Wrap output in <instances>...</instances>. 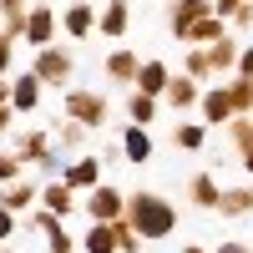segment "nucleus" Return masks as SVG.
<instances>
[{
  "instance_id": "obj_19",
  "label": "nucleus",
  "mask_w": 253,
  "mask_h": 253,
  "mask_svg": "<svg viewBox=\"0 0 253 253\" xmlns=\"http://www.w3.org/2000/svg\"><path fill=\"white\" fill-rule=\"evenodd\" d=\"M213 10V0H172L167 5V26H172V36H182L187 26H193L198 15H208Z\"/></svg>"
},
{
  "instance_id": "obj_22",
  "label": "nucleus",
  "mask_w": 253,
  "mask_h": 253,
  "mask_svg": "<svg viewBox=\"0 0 253 253\" xmlns=\"http://www.w3.org/2000/svg\"><path fill=\"white\" fill-rule=\"evenodd\" d=\"M167 81H172V71H167L162 61H142V71H137L132 86H137V91H147V96H162V91H167Z\"/></svg>"
},
{
  "instance_id": "obj_5",
  "label": "nucleus",
  "mask_w": 253,
  "mask_h": 253,
  "mask_svg": "<svg viewBox=\"0 0 253 253\" xmlns=\"http://www.w3.org/2000/svg\"><path fill=\"white\" fill-rule=\"evenodd\" d=\"M56 31H61V15L51 10V0H41V5H31V15H26V36L20 41H31V46L41 51V46L56 41Z\"/></svg>"
},
{
  "instance_id": "obj_10",
  "label": "nucleus",
  "mask_w": 253,
  "mask_h": 253,
  "mask_svg": "<svg viewBox=\"0 0 253 253\" xmlns=\"http://www.w3.org/2000/svg\"><path fill=\"white\" fill-rule=\"evenodd\" d=\"M126 31H132V5H126V0H107V5L96 10V36L122 41Z\"/></svg>"
},
{
  "instance_id": "obj_43",
  "label": "nucleus",
  "mask_w": 253,
  "mask_h": 253,
  "mask_svg": "<svg viewBox=\"0 0 253 253\" xmlns=\"http://www.w3.org/2000/svg\"><path fill=\"white\" fill-rule=\"evenodd\" d=\"M96 5H107V0H96Z\"/></svg>"
},
{
  "instance_id": "obj_3",
  "label": "nucleus",
  "mask_w": 253,
  "mask_h": 253,
  "mask_svg": "<svg viewBox=\"0 0 253 253\" xmlns=\"http://www.w3.org/2000/svg\"><path fill=\"white\" fill-rule=\"evenodd\" d=\"M31 71L46 81V86H66L71 71H76V56H71L66 46H56V41H51V46H41V51H36V66H31Z\"/></svg>"
},
{
  "instance_id": "obj_11",
  "label": "nucleus",
  "mask_w": 253,
  "mask_h": 253,
  "mask_svg": "<svg viewBox=\"0 0 253 253\" xmlns=\"http://www.w3.org/2000/svg\"><path fill=\"white\" fill-rule=\"evenodd\" d=\"M162 101L172 112H198V101H203V91H198V81L187 76V71H177L172 81H167V91H162Z\"/></svg>"
},
{
  "instance_id": "obj_35",
  "label": "nucleus",
  "mask_w": 253,
  "mask_h": 253,
  "mask_svg": "<svg viewBox=\"0 0 253 253\" xmlns=\"http://www.w3.org/2000/svg\"><path fill=\"white\" fill-rule=\"evenodd\" d=\"M20 228V213H10L5 203H0V243H10V233Z\"/></svg>"
},
{
  "instance_id": "obj_31",
  "label": "nucleus",
  "mask_w": 253,
  "mask_h": 253,
  "mask_svg": "<svg viewBox=\"0 0 253 253\" xmlns=\"http://www.w3.org/2000/svg\"><path fill=\"white\" fill-rule=\"evenodd\" d=\"M182 71L193 76V81H208V76H213V61H208V46H187V61H182Z\"/></svg>"
},
{
  "instance_id": "obj_30",
  "label": "nucleus",
  "mask_w": 253,
  "mask_h": 253,
  "mask_svg": "<svg viewBox=\"0 0 253 253\" xmlns=\"http://www.w3.org/2000/svg\"><path fill=\"white\" fill-rule=\"evenodd\" d=\"M228 96H233V112L238 117H253V76H233V81H228Z\"/></svg>"
},
{
  "instance_id": "obj_44",
  "label": "nucleus",
  "mask_w": 253,
  "mask_h": 253,
  "mask_svg": "<svg viewBox=\"0 0 253 253\" xmlns=\"http://www.w3.org/2000/svg\"><path fill=\"white\" fill-rule=\"evenodd\" d=\"M31 5H41V0H31Z\"/></svg>"
},
{
  "instance_id": "obj_21",
  "label": "nucleus",
  "mask_w": 253,
  "mask_h": 253,
  "mask_svg": "<svg viewBox=\"0 0 253 253\" xmlns=\"http://www.w3.org/2000/svg\"><path fill=\"white\" fill-rule=\"evenodd\" d=\"M51 137H56V147H66V152H81L86 137H91V126H81L76 117H61V122H51Z\"/></svg>"
},
{
  "instance_id": "obj_41",
  "label": "nucleus",
  "mask_w": 253,
  "mask_h": 253,
  "mask_svg": "<svg viewBox=\"0 0 253 253\" xmlns=\"http://www.w3.org/2000/svg\"><path fill=\"white\" fill-rule=\"evenodd\" d=\"M182 253H208V248H203V243H187V248H182Z\"/></svg>"
},
{
  "instance_id": "obj_20",
  "label": "nucleus",
  "mask_w": 253,
  "mask_h": 253,
  "mask_svg": "<svg viewBox=\"0 0 253 253\" xmlns=\"http://www.w3.org/2000/svg\"><path fill=\"white\" fill-rule=\"evenodd\" d=\"M0 203H5L10 213H26V208H36V203H41V187H36V182H26V177H15V182L0 187Z\"/></svg>"
},
{
  "instance_id": "obj_1",
  "label": "nucleus",
  "mask_w": 253,
  "mask_h": 253,
  "mask_svg": "<svg viewBox=\"0 0 253 253\" xmlns=\"http://www.w3.org/2000/svg\"><path fill=\"white\" fill-rule=\"evenodd\" d=\"M126 218H132V228L147 243L177 233V208L167 203L162 193H152V187H132V193H126Z\"/></svg>"
},
{
  "instance_id": "obj_34",
  "label": "nucleus",
  "mask_w": 253,
  "mask_h": 253,
  "mask_svg": "<svg viewBox=\"0 0 253 253\" xmlns=\"http://www.w3.org/2000/svg\"><path fill=\"white\" fill-rule=\"evenodd\" d=\"M10 61H15V36L0 31V76H10Z\"/></svg>"
},
{
  "instance_id": "obj_42",
  "label": "nucleus",
  "mask_w": 253,
  "mask_h": 253,
  "mask_svg": "<svg viewBox=\"0 0 253 253\" xmlns=\"http://www.w3.org/2000/svg\"><path fill=\"white\" fill-rule=\"evenodd\" d=\"M0 253H10V248H5V243H0Z\"/></svg>"
},
{
  "instance_id": "obj_37",
  "label": "nucleus",
  "mask_w": 253,
  "mask_h": 253,
  "mask_svg": "<svg viewBox=\"0 0 253 253\" xmlns=\"http://www.w3.org/2000/svg\"><path fill=\"white\" fill-rule=\"evenodd\" d=\"M233 71H243V76H253V46H243V51H238V66H233Z\"/></svg>"
},
{
  "instance_id": "obj_38",
  "label": "nucleus",
  "mask_w": 253,
  "mask_h": 253,
  "mask_svg": "<svg viewBox=\"0 0 253 253\" xmlns=\"http://www.w3.org/2000/svg\"><path fill=\"white\" fill-rule=\"evenodd\" d=\"M213 253H253V248H248V243H238V238H228V243H218Z\"/></svg>"
},
{
  "instance_id": "obj_9",
  "label": "nucleus",
  "mask_w": 253,
  "mask_h": 253,
  "mask_svg": "<svg viewBox=\"0 0 253 253\" xmlns=\"http://www.w3.org/2000/svg\"><path fill=\"white\" fill-rule=\"evenodd\" d=\"M10 147L20 152V162H26V167H36V162L56 147V137L46 132V126H26V132H15V142H10Z\"/></svg>"
},
{
  "instance_id": "obj_25",
  "label": "nucleus",
  "mask_w": 253,
  "mask_h": 253,
  "mask_svg": "<svg viewBox=\"0 0 253 253\" xmlns=\"http://www.w3.org/2000/svg\"><path fill=\"white\" fill-rule=\"evenodd\" d=\"M26 15H31V0H0V20H5V26H0V31H5V36H26Z\"/></svg>"
},
{
  "instance_id": "obj_17",
  "label": "nucleus",
  "mask_w": 253,
  "mask_h": 253,
  "mask_svg": "<svg viewBox=\"0 0 253 253\" xmlns=\"http://www.w3.org/2000/svg\"><path fill=\"white\" fill-rule=\"evenodd\" d=\"M228 142H233L243 172L253 177V117H233V122H228Z\"/></svg>"
},
{
  "instance_id": "obj_4",
  "label": "nucleus",
  "mask_w": 253,
  "mask_h": 253,
  "mask_svg": "<svg viewBox=\"0 0 253 253\" xmlns=\"http://www.w3.org/2000/svg\"><path fill=\"white\" fill-rule=\"evenodd\" d=\"M81 208H86V223H112V218L126 213V193H122V187H112V182H96Z\"/></svg>"
},
{
  "instance_id": "obj_8",
  "label": "nucleus",
  "mask_w": 253,
  "mask_h": 253,
  "mask_svg": "<svg viewBox=\"0 0 253 253\" xmlns=\"http://www.w3.org/2000/svg\"><path fill=\"white\" fill-rule=\"evenodd\" d=\"M101 167H107V162H101L96 152H81V157H66V172H61V177H66L76 193H91V187L101 182Z\"/></svg>"
},
{
  "instance_id": "obj_26",
  "label": "nucleus",
  "mask_w": 253,
  "mask_h": 253,
  "mask_svg": "<svg viewBox=\"0 0 253 253\" xmlns=\"http://www.w3.org/2000/svg\"><path fill=\"white\" fill-rule=\"evenodd\" d=\"M238 41H233V31H228V36H218L213 41V46H208V61H213V71H233L238 66Z\"/></svg>"
},
{
  "instance_id": "obj_39",
  "label": "nucleus",
  "mask_w": 253,
  "mask_h": 253,
  "mask_svg": "<svg viewBox=\"0 0 253 253\" xmlns=\"http://www.w3.org/2000/svg\"><path fill=\"white\" fill-rule=\"evenodd\" d=\"M10 117H15V107H0V137H10Z\"/></svg>"
},
{
  "instance_id": "obj_28",
  "label": "nucleus",
  "mask_w": 253,
  "mask_h": 253,
  "mask_svg": "<svg viewBox=\"0 0 253 253\" xmlns=\"http://www.w3.org/2000/svg\"><path fill=\"white\" fill-rule=\"evenodd\" d=\"M172 142L182 147V152H203V147H208V122H177Z\"/></svg>"
},
{
  "instance_id": "obj_18",
  "label": "nucleus",
  "mask_w": 253,
  "mask_h": 253,
  "mask_svg": "<svg viewBox=\"0 0 253 253\" xmlns=\"http://www.w3.org/2000/svg\"><path fill=\"white\" fill-rule=\"evenodd\" d=\"M41 203H46L51 213H61V218H71V213H76V187H71L66 177H51L46 187H41Z\"/></svg>"
},
{
  "instance_id": "obj_16",
  "label": "nucleus",
  "mask_w": 253,
  "mask_h": 253,
  "mask_svg": "<svg viewBox=\"0 0 253 253\" xmlns=\"http://www.w3.org/2000/svg\"><path fill=\"white\" fill-rule=\"evenodd\" d=\"M101 71H107V81H117V86H132L137 71H142V56L137 51H112L107 61H101Z\"/></svg>"
},
{
  "instance_id": "obj_2",
  "label": "nucleus",
  "mask_w": 253,
  "mask_h": 253,
  "mask_svg": "<svg viewBox=\"0 0 253 253\" xmlns=\"http://www.w3.org/2000/svg\"><path fill=\"white\" fill-rule=\"evenodd\" d=\"M66 117H76L81 126H107V117H112V101L101 96V91H86V86H71L66 91Z\"/></svg>"
},
{
  "instance_id": "obj_15",
  "label": "nucleus",
  "mask_w": 253,
  "mask_h": 253,
  "mask_svg": "<svg viewBox=\"0 0 253 253\" xmlns=\"http://www.w3.org/2000/svg\"><path fill=\"white\" fill-rule=\"evenodd\" d=\"M218 198H223V187L213 182V172H193V177H187V203H193V208L218 213Z\"/></svg>"
},
{
  "instance_id": "obj_27",
  "label": "nucleus",
  "mask_w": 253,
  "mask_h": 253,
  "mask_svg": "<svg viewBox=\"0 0 253 253\" xmlns=\"http://www.w3.org/2000/svg\"><path fill=\"white\" fill-rule=\"evenodd\" d=\"M66 218L61 213H51L46 203H36V208H26V213H20V228H26V233H51V228H61Z\"/></svg>"
},
{
  "instance_id": "obj_6",
  "label": "nucleus",
  "mask_w": 253,
  "mask_h": 253,
  "mask_svg": "<svg viewBox=\"0 0 253 253\" xmlns=\"http://www.w3.org/2000/svg\"><path fill=\"white\" fill-rule=\"evenodd\" d=\"M61 31L71 41H91L96 36V0H71V5L61 10Z\"/></svg>"
},
{
  "instance_id": "obj_32",
  "label": "nucleus",
  "mask_w": 253,
  "mask_h": 253,
  "mask_svg": "<svg viewBox=\"0 0 253 253\" xmlns=\"http://www.w3.org/2000/svg\"><path fill=\"white\" fill-rule=\"evenodd\" d=\"M46 253H76V238L66 233V223H61V228H51V233H46Z\"/></svg>"
},
{
  "instance_id": "obj_14",
  "label": "nucleus",
  "mask_w": 253,
  "mask_h": 253,
  "mask_svg": "<svg viewBox=\"0 0 253 253\" xmlns=\"http://www.w3.org/2000/svg\"><path fill=\"white\" fill-rule=\"evenodd\" d=\"M147 157H152V132H147V126H137V122H126V132H122V162L142 167Z\"/></svg>"
},
{
  "instance_id": "obj_40",
  "label": "nucleus",
  "mask_w": 253,
  "mask_h": 253,
  "mask_svg": "<svg viewBox=\"0 0 253 253\" xmlns=\"http://www.w3.org/2000/svg\"><path fill=\"white\" fill-rule=\"evenodd\" d=\"M0 107H10V76H0Z\"/></svg>"
},
{
  "instance_id": "obj_23",
  "label": "nucleus",
  "mask_w": 253,
  "mask_h": 253,
  "mask_svg": "<svg viewBox=\"0 0 253 253\" xmlns=\"http://www.w3.org/2000/svg\"><path fill=\"white\" fill-rule=\"evenodd\" d=\"M218 213H223V218H248V213H253V182H248V187H223Z\"/></svg>"
},
{
  "instance_id": "obj_12",
  "label": "nucleus",
  "mask_w": 253,
  "mask_h": 253,
  "mask_svg": "<svg viewBox=\"0 0 253 253\" xmlns=\"http://www.w3.org/2000/svg\"><path fill=\"white\" fill-rule=\"evenodd\" d=\"M218 36H228V20H223L218 10H208V15H198V20H193V26H187L177 41H182V46H213Z\"/></svg>"
},
{
  "instance_id": "obj_13",
  "label": "nucleus",
  "mask_w": 253,
  "mask_h": 253,
  "mask_svg": "<svg viewBox=\"0 0 253 253\" xmlns=\"http://www.w3.org/2000/svg\"><path fill=\"white\" fill-rule=\"evenodd\" d=\"M198 112H203V122H208V126H228V122L238 117V112H233V96H228V86H213V91H203Z\"/></svg>"
},
{
  "instance_id": "obj_33",
  "label": "nucleus",
  "mask_w": 253,
  "mask_h": 253,
  "mask_svg": "<svg viewBox=\"0 0 253 253\" xmlns=\"http://www.w3.org/2000/svg\"><path fill=\"white\" fill-rule=\"evenodd\" d=\"M20 167H26V162H20V152H0V187L15 182V177H20Z\"/></svg>"
},
{
  "instance_id": "obj_29",
  "label": "nucleus",
  "mask_w": 253,
  "mask_h": 253,
  "mask_svg": "<svg viewBox=\"0 0 253 253\" xmlns=\"http://www.w3.org/2000/svg\"><path fill=\"white\" fill-rule=\"evenodd\" d=\"M157 101H162V96H147V91L132 86V96H126V112H132L137 126H152V122H157Z\"/></svg>"
},
{
  "instance_id": "obj_36",
  "label": "nucleus",
  "mask_w": 253,
  "mask_h": 253,
  "mask_svg": "<svg viewBox=\"0 0 253 253\" xmlns=\"http://www.w3.org/2000/svg\"><path fill=\"white\" fill-rule=\"evenodd\" d=\"M228 26H253V0H243V5L228 15Z\"/></svg>"
},
{
  "instance_id": "obj_7",
  "label": "nucleus",
  "mask_w": 253,
  "mask_h": 253,
  "mask_svg": "<svg viewBox=\"0 0 253 253\" xmlns=\"http://www.w3.org/2000/svg\"><path fill=\"white\" fill-rule=\"evenodd\" d=\"M41 96H46V81L36 71H15L10 76V107L15 112H41Z\"/></svg>"
},
{
  "instance_id": "obj_24",
  "label": "nucleus",
  "mask_w": 253,
  "mask_h": 253,
  "mask_svg": "<svg viewBox=\"0 0 253 253\" xmlns=\"http://www.w3.org/2000/svg\"><path fill=\"white\" fill-rule=\"evenodd\" d=\"M81 248L86 253H117V218L112 223H91L86 238H81Z\"/></svg>"
}]
</instances>
